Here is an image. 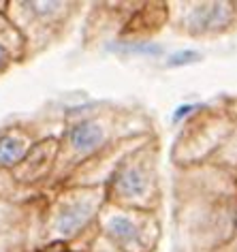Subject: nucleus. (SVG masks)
Instances as JSON below:
<instances>
[{
	"label": "nucleus",
	"instance_id": "f257e3e1",
	"mask_svg": "<svg viewBox=\"0 0 237 252\" xmlns=\"http://www.w3.org/2000/svg\"><path fill=\"white\" fill-rule=\"evenodd\" d=\"M92 216V205L88 201H71L62 205V210L56 216V231L64 237L75 235Z\"/></svg>",
	"mask_w": 237,
	"mask_h": 252
},
{
	"label": "nucleus",
	"instance_id": "f03ea898",
	"mask_svg": "<svg viewBox=\"0 0 237 252\" xmlns=\"http://www.w3.org/2000/svg\"><path fill=\"white\" fill-rule=\"evenodd\" d=\"M68 141H71L75 152L90 154V152H94V150H98L103 146L105 130H103V126L96 124V122H79L71 128Z\"/></svg>",
	"mask_w": 237,
	"mask_h": 252
},
{
	"label": "nucleus",
	"instance_id": "7ed1b4c3",
	"mask_svg": "<svg viewBox=\"0 0 237 252\" xmlns=\"http://www.w3.org/2000/svg\"><path fill=\"white\" fill-rule=\"evenodd\" d=\"M231 4L224 2H214V4H201L199 9H195L192 13V30L195 32H205V30H216L227 26V22L231 20Z\"/></svg>",
	"mask_w": 237,
	"mask_h": 252
},
{
	"label": "nucleus",
	"instance_id": "20e7f679",
	"mask_svg": "<svg viewBox=\"0 0 237 252\" xmlns=\"http://www.w3.org/2000/svg\"><path fill=\"white\" fill-rule=\"evenodd\" d=\"M149 188V178L148 173L139 167H126L118 173L116 178V190L122 197H141Z\"/></svg>",
	"mask_w": 237,
	"mask_h": 252
},
{
	"label": "nucleus",
	"instance_id": "39448f33",
	"mask_svg": "<svg viewBox=\"0 0 237 252\" xmlns=\"http://www.w3.org/2000/svg\"><path fill=\"white\" fill-rule=\"evenodd\" d=\"M107 231H109V235L122 246H130V244L139 242V229H137V224L126 216L111 218L107 224Z\"/></svg>",
	"mask_w": 237,
	"mask_h": 252
},
{
	"label": "nucleus",
	"instance_id": "423d86ee",
	"mask_svg": "<svg viewBox=\"0 0 237 252\" xmlns=\"http://www.w3.org/2000/svg\"><path fill=\"white\" fill-rule=\"evenodd\" d=\"M26 146L20 137L4 135L0 137V169H11L24 158Z\"/></svg>",
	"mask_w": 237,
	"mask_h": 252
},
{
	"label": "nucleus",
	"instance_id": "0eeeda50",
	"mask_svg": "<svg viewBox=\"0 0 237 252\" xmlns=\"http://www.w3.org/2000/svg\"><path fill=\"white\" fill-rule=\"evenodd\" d=\"M201 56L197 52H192V49H182V52H176L171 56L169 60H167V66H184V64H192V62H197Z\"/></svg>",
	"mask_w": 237,
	"mask_h": 252
},
{
	"label": "nucleus",
	"instance_id": "6e6552de",
	"mask_svg": "<svg viewBox=\"0 0 237 252\" xmlns=\"http://www.w3.org/2000/svg\"><path fill=\"white\" fill-rule=\"evenodd\" d=\"M192 109H195V107H192V105H182V107H179V109H178L176 113H173V120H176V122H179V120H182L184 116H188V113H190Z\"/></svg>",
	"mask_w": 237,
	"mask_h": 252
},
{
	"label": "nucleus",
	"instance_id": "1a4fd4ad",
	"mask_svg": "<svg viewBox=\"0 0 237 252\" xmlns=\"http://www.w3.org/2000/svg\"><path fill=\"white\" fill-rule=\"evenodd\" d=\"M7 60H9L7 49H4L2 45H0V71H2V68H4V64H7Z\"/></svg>",
	"mask_w": 237,
	"mask_h": 252
}]
</instances>
